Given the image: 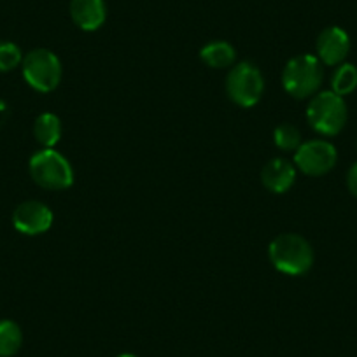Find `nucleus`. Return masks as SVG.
I'll return each instance as SVG.
<instances>
[{"mask_svg": "<svg viewBox=\"0 0 357 357\" xmlns=\"http://www.w3.org/2000/svg\"><path fill=\"white\" fill-rule=\"evenodd\" d=\"M268 257L275 270L291 277L308 273L315 261L310 242L298 233H282L275 236L268 245Z\"/></svg>", "mask_w": 357, "mask_h": 357, "instance_id": "obj_1", "label": "nucleus"}, {"mask_svg": "<svg viewBox=\"0 0 357 357\" xmlns=\"http://www.w3.org/2000/svg\"><path fill=\"white\" fill-rule=\"evenodd\" d=\"M324 81V67L314 54H298L291 58L282 72V86L293 98L305 100L317 95Z\"/></svg>", "mask_w": 357, "mask_h": 357, "instance_id": "obj_2", "label": "nucleus"}, {"mask_svg": "<svg viewBox=\"0 0 357 357\" xmlns=\"http://www.w3.org/2000/svg\"><path fill=\"white\" fill-rule=\"evenodd\" d=\"M29 170L33 183L43 190L63 191L74 183V170L63 154L54 149H40L30 158Z\"/></svg>", "mask_w": 357, "mask_h": 357, "instance_id": "obj_3", "label": "nucleus"}, {"mask_svg": "<svg viewBox=\"0 0 357 357\" xmlns=\"http://www.w3.org/2000/svg\"><path fill=\"white\" fill-rule=\"evenodd\" d=\"M349 111L343 97L333 91H321L310 98L307 107V121L314 132L324 137H335L345 128Z\"/></svg>", "mask_w": 357, "mask_h": 357, "instance_id": "obj_4", "label": "nucleus"}, {"mask_svg": "<svg viewBox=\"0 0 357 357\" xmlns=\"http://www.w3.org/2000/svg\"><path fill=\"white\" fill-rule=\"evenodd\" d=\"M22 70L26 84L39 93L54 91L63 75L60 58L46 47H37L26 53L22 61Z\"/></svg>", "mask_w": 357, "mask_h": 357, "instance_id": "obj_5", "label": "nucleus"}, {"mask_svg": "<svg viewBox=\"0 0 357 357\" xmlns=\"http://www.w3.org/2000/svg\"><path fill=\"white\" fill-rule=\"evenodd\" d=\"M264 93V79L259 68L250 61H240L226 75V95L235 105L250 109Z\"/></svg>", "mask_w": 357, "mask_h": 357, "instance_id": "obj_6", "label": "nucleus"}, {"mask_svg": "<svg viewBox=\"0 0 357 357\" xmlns=\"http://www.w3.org/2000/svg\"><path fill=\"white\" fill-rule=\"evenodd\" d=\"M336 161V147L328 140H307L294 151V167L308 177H322L329 174L335 168Z\"/></svg>", "mask_w": 357, "mask_h": 357, "instance_id": "obj_7", "label": "nucleus"}, {"mask_svg": "<svg viewBox=\"0 0 357 357\" xmlns=\"http://www.w3.org/2000/svg\"><path fill=\"white\" fill-rule=\"evenodd\" d=\"M53 212L39 200H29L20 204L13 212V226L20 233L29 236L43 235L53 226Z\"/></svg>", "mask_w": 357, "mask_h": 357, "instance_id": "obj_8", "label": "nucleus"}, {"mask_svg": "<svg viewBox=\"0 0 357 357\" xmlns=\"http://www.w3.org/2000/svg\"><path fill=\"white\" fill-rule=\"evenodd\" d=\"M317 58L322 65L338 67L345 61L350 51V37L340 26H328L322 30L315 43Z\"/></svg>", "mask_w": 357, "mask_h": 357, "instance_id": "obj_9", "label": "nucleus"}, {"mask_svg": "<svg viewBox=\"0 0 357 357\" xmlns=\"http://www.w3.org/2000/svg\"><path fill=\"white\" fill-rule=\"evenodd\" d=\"M294 181H296V167L286 158H273L261 170V183L270 193H286L293 188Z\"/></svg>", "mask_w": 357, "mask_h": 357, "instance_id": "obj_10", "label": "nucleus"}, {"mask_svg": "<svg viewBox=\"0 0 357 357\" xmlns=\"http://www.w3.org/2000/svg\"><path fill=\"white\" fill-rule=\"evenodd\" d=\"M70 18L84 32H95L107 18L105 0H70Z\"/></svg>", "mask_w": 357, "mask_h": 357, "instance_id": "obj_11", "label": "nucleus"}, {"mask_svg": "<svg viewBox=\"0 0 357 357\" xmlns=\"http://www.w3.org/2000/svg\"><path fill=\"white\" fill-rule=\"evenodd\" d=\"M200 58L211 68H228L235 63L236 50L226 40H212L202 47Z\"/></svg>", "mask_w": 357, "mask_h": 357, "instance_id": "obj_12", "label": "nucleus"}, {"mask_svg": "<svg viewBox=\"0 0 357 357\" xmlns=\"http://www.w3.org/2000/svg\"><path fill=\"white\" fill-rule=\"evenodd\" d=\"M61 121L53 112H44L33 123V137L44 149H54L61 137Z\"/></svg>", "mask_w": 357, "mask_h": 357, "instance_id": "obj_13", "label": "nucleus"}, {"mask_svg": "<svg viewBox=\"0 0 357 357\" xmlns=\"http://www.w3.org/2000/svg\"><path fill=\"white\" fill-rule=\"evenodd\" d=\"M23 345L22 328L15 321H0V357H13Z\"/></svg>", "mask_w": 357, "mask_h": 357, "instance_id": "obj_14", "label": "nucleus"}, {"mask_svg": "<svg viewBox=\"0 0 357 357\" xmlns=\"http://www.w3.org/2000/svg\"><path fill=\"white\" fill-rule=\"evenodd\" d=\"M357 88V67L352 63H345L336 67V70L333 72L331 77V91L333 93L340 95V97H345L350 95L352 91H356Z\"/></svg>", "mask_w": 357, "mask_h": 357, "instance_id": "obj_15", "label": "nucleus"}, {"mask_svg": "<svg viewBox=\"0 0 357 357\" xmlns=\"http://www.w3.org/2000/svg\"><path fill=\"white\" fill-rule=\"evenodd\" d=\"M273 142L280 151H286V153L296 151L303 144L301 142V132L294 125H289V123L279 125L273 130Z\"/></svg>", "mask_w": 357, "mask_h": 357, "instance_id": "obj_16", "label": "nucleus"}, {"mask_svg": "<svg viewBox=\"0 0 357 357\" xmlns=\"http://www.w3.org/2000/svg\"><path fill=\"white\" fill-rule=\"evenodd\" d=\"M23 61V53L18 44L4 40L0 43V72H11L20 67Z\"/></svg>", "mask_w": 357, "mask_h": 357, "instance_id": "obj_17", "label": "nucleus"}, {"mask_svg": "<svg viewBox=\"0 0 357 357\" xmlns=\"http://www.w3.org/2000/svg\"><path fill=\"white\" fill-rule=\"evenodd\" d=\"M347 188L357 198V161L349 168V174H347Z\"/></svg>", "mask_w": 357, "mask_h": 357, "instance_id": "obj_18", "label": "nucleus"}, {"mask_svg": "<svg viewBox=\"0 0 357 357\" xmlns=\"http://www.w3.org/2000/svg\"><path fill=\"white\" fill-rule=\"evenodd\" d=\"M118 357H137L135 354H121V356H118Z\"/></svg>", "mask_w": 357, "mask_h": 357, "instance_id": "obj_19", "label": "nucleus"}]
</instances>
